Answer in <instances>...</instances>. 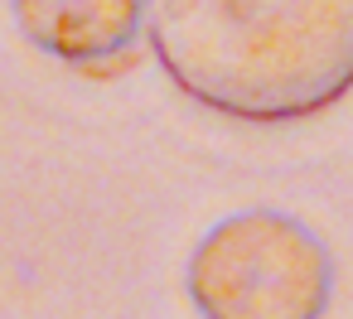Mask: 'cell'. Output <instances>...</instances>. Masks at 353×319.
Here are the masks:
<instances>
[{
	"instance_id": "6da1fadb",
	"label": "cell",
	"mask_w": 353,
	"mask_h": 319,
	"mask_svg": "<svg viewBox=\"0 0 353 319\" xmlns=\"http://www.w3.org/2000/svg\"><path fill=\"white\" fill-rule=\"evenodd\" d=\"M170 83L232 121H300L353 88V0H145Z\"/></svg>"
},
{
	"instance_id": "7a4b0ae2",
	"label": "cell",
	"mask_w": 353,
	"mask_h": 319,
	"mask_svg": "<svg viewBox=\"0 0 353 319\" xmlns=\"http://www.w3.org/2000/svg\"><path fill=\"white\" fill-rule=\"evenodd\" d=\"M184 290L203 319H319L334 261L310 223L276 208H242L194 242Z\"/></svg>"
},
{
	"instance_id": "3957f363",
	"label": "cell",
	"mask_w": 353,
	"mask_h": 319,
	"mask_svg": "<svg viewBox=\"0 0 353 319\" xmlns=\"http://www.w3.org/2000/svg\"><path fill=\"white\" fill-rule=\"evenodd\" d=\"M20 30L63 63L117 59L145 25V0H15Z\"/></svg>"
}]
</instances>
